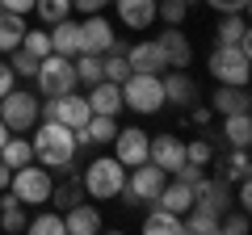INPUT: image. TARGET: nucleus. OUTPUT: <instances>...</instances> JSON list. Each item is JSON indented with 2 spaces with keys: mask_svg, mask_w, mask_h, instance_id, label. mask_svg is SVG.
<instances>
[{
  "mask_svg": "<svg viewBox=\"0 0 252 235\" xmlns=\"http://www.w3.org/2000/svg\"><path fill=\"white\" fill-rule=\"evenodd\" d=\"M215 155H219V147H215V135L185 139V160H189V164H202V168H210V164H215Z\"/></svg>",
  "mask_w": 252,
  "mask_h": 235,
  "instance_id": "c756f323",
  "label": "nucleus"
},
{
  "mask_svg": "<svg viewBox=\"0 0 252 235\" xmlns=\"http://www.w3.org/2000/svg\"><path fill=\"white\" fill-rule=\"evenodd\" d=\"M9 67L17 72V80H34V72H38V59H34L30 51H21V46H17V51H9Z\"/></svg>",
  "mask_w": 252,
  "mask_h": 235,
  "instance_id": "e433bc0d",
  "label": "nucleus"
},
{
  "mask_svg": "<svg viewBox=\"0 0 252 235\" xmlns=\"http://www.w3.org/2000/svg\"><path fill=\"white\" fill-rule=\"evenodd\" d=\"M21 38H26V17H21V13L0 9V55L17 51V46H21Z\"/></svg>",
  "mask_w": 252,
  "mask_h": 235,
  "instance_id": "a878e982",
  "label": "nucleus"
},
{
  "mask_svg": "<svg viewBox=\"0 0 252 235\" xmlns=\"http://www.w3.org/2000/svg\"><path fill=\"white\" fill-rule=\"evenodd\" d=\"M51 185H55V172L42 168L38 160H30L26 168H13L9 193L21 202V206H46V202H51Z\"/></svg>",
  "mask_w": 252,
  "mask_h": 235,
  "instance_id": "39448f33",
  "label": "nucleus"
},
{
  "mask_svg": "<svg viewBox=\"0 0 252 235\" xmlns=\"http://www.w3.org/2000/svg\"><path fill=\"white\" fill-rule=\"evenodd\" d=\"M160 84H164V105H193L198 101V80L189 76V67H168Z\"/></svg>",
  "mask_w": 252,
  "mask_h": 235,
  "instance_id": "4468645a",
  "label": "nucleus"
},
{
  "mask_svg": "<svg viewBox=\"0 0 252 235\" xmlns=\"http://www.w3.org/2000/svg\"><path fill=\"white\" fill-rule=\"evenodd\" d=\"M164 181H168V172H164V168H156L152 160L135 164V168H126V189H122L126 210H130V206H152V202H156V193L164 189Z\"/></svg>",
  "mask_w": 252,
  "mask_h": 235,
  "instance_id": "6e6552de",
  "label": "nucleus"
},
{
  "mask_svg": "<svg viewBox=\"0 0 252 235\" xmlns=\"http://www.w3.org/2000/svg\"><path fill=\"white\" fill-rule=\"evenodd\" d=\"M152 206H164V210H172V214H185V210H193V185H185V181H164V189L156 193V202Z\"/></svg>",
  "mask_w": 252,
  "mask_h": 235,
  "instance_id": "412c9836",
  "label": "nucleus"
},
{
  "mask_svg": "<svg viewBox=\"0 0 252 235\" xmlns=\"http://www.w3.org/2000/svg\"><path fill=\"white\" fill-rule=\"evenodd\" d=\"M126 63H130V72H168V63H164V55H160V46H156V38L130 42V46H126Z\"/></svg>",
  "mask_w": 252,
  "mask_h": 235,
  "instance_id": "aec40b11",
  "label": "nucleus"
},
{
  "mask_svg": "<svg viewBox=\"0 0 252 235\" xmlns=\"http://www.w3.org/2000/svg\"><path fill=\"white\" fill-rule=\"evenodd\" d=\"M147 143H152V135H147L143 126H118V135L109 139V147H114V155L126 164V168H135V164L147 160Z\"/></svg>",
  "mask_w": 252,
  "mask_h": 235,
  "instance_id": "9b49d317",
  "label": "nucleus"
},
{
  "mask_svg": "<svg viewBox=\"0 0 252 235\" xmlns=\"http://www.w3.org/2000/svg\"><path fill=\"white\" fill-rule=\"evenodd\" d=\"M21 51H30L34 59L51 55V34H46V26H38V29H30V26H26V38H21Z\"/></svg>",
  "mask_w": 252,
  "mask_h": 235,
  "instance_id": "c9c22d12",
  "label": "nucleus"
},
{
  "mask_svg": "<svg viewBox=\"0 0 252 235\" xmlns=\"http://www.w3.org/2000/svg\"><path fill=\"white\" fill-rule=\"evenodd\" d=\"M89 109L93 114H109V118H118L122 114V84H114V80H97V84H89Z\"/></svg>",
  "mask_w": 252,
  "mask_h": 235,
  "instance_id": "f3484780",
  "label": "nucleus"
},
{
  "mask_svg": "<svg viewBox=\"0 0 252 235\" xmlns=\"http://www.w3.org/2000/svg\"><path fill=\"white\" fill-rule=\"evenodd\" d=\"M156 46H160V55H164L168 67H193V42L185 38L181 26H164L160 38H156Z\"/></svg>",
  "mask_w": 252,
  "mask_h": 235,
  "instance_id": "f8f14e48",
  "label": "nucleus"
},
{
  "mask_svg": "<svg viewBox=\"0 0 252 235\" xmlns=\"http://www.w3.org/2000/svg\"><path fill=\"white\" fill-rule=\"evenodd\" d=\"M80 185L89 202H118L126 189V164L118 160L114 151L109 155H93L89 164L80 168Z\"/></svg>",
  "mask_w": 252,
  "mask_h": 235,
  "instance_id": "f03ea898",
  "label": "nucleus"
},
{
  "mask_svg": "<svg viewBox=\"0 0 252 235\" xmlns=\"http://www.w3.org/2000/svg\"><path fill=\"white\" fill-rule=\"evenodd\" d=\"M38 109H42V97L30 92V88H9L0 97V118H4V126L13 135H30L38 126V118H42Z\"/></svg>",
  "mask_w": 252,
  "mask_h": 235,
  "instance_id": "423d86ee",
  "label": "nucleus"
},
{
  "mask_svg": "<svg viewBox=\"0 0 252 235\" xmlns=\"http://www.w3.org/2000/svg\"><path fill=\"white\" fill-rule=\"evenodd\" d=\"M46 34H51V51L63 55V59H76L80 55V21L76 17H63L55 21V26H46Z\"/></svg>",
  "mask_w": 252,
  "mask_h": 235,
  "instance_id": "6ab92c4d",
  "label": "nucleus"
},
{
  "mask_svg": "<svg viewBox=\"0 0 252 235\" xmlns=\"http://www.w3.org/2000/svg\"><path fill=\"white\" fill-rule=\"evenodd\" d=\"M0 9H9V13H34V0H0Z\"/></svg>",
  "mask_w": 252,
  "mask_h": 235,
  "instance_id": "c03bdc74",
  "label": "nucleus"
},
{
  "mask_svg": "<svg viewBox=\"0 0 252 235\" xmlns=\"http://www.w3.org/2000/svg\"><path fill=\"white\" fill-rule=\"evenodd\" d=\"M30 235H63V210H42L30 218Z\"/></svg>",
  "mask_w": 252,
  "mask_h": 235,
  "instance_id": "473e14b6",
  "label": "nucleus"
},
{
  "mask_svg": "<svg viewBox=\"0 0 252 235\" xmlns=\"http://www.w3.org/2000/svg\"><path fill=\"white\" fill-rule=\"evenodd\" d=\"M72 63H76V80H80L84 88L101 80V55H76Z\"/></svg>",
  "mask_w": 252,
  "mask_h": 235,
  "instance_id": "f704fd0d",
  "label": "nucleus"
},
{
  "mask_svg": "<svg viewBox=\"0 0 252 235\" xmlns=\"http://www.w3.org/2000/svg\"><path fill=\"white\" fill-rule=\"evenodd\" d=\"M101 227H105V218H101V210L93 206L89 198L76 202L72 210H63V231L67 235H93V231H101Z\"/></svg>",
  "mask_w": 252,
  "mask_h": 235,
  "instance_id": "2eb2a0df",
  "label": "nucleus"
},
{
  "mask_svg": "<svg viewBox=\"0 0 252 235\" xmlns=\"http://www.w3.org/2000/svg\"><path fill=\"white\" fill-rule=\"evenodd\" d=\"M147 160L172 176V172L185 164V139H177V135H152V143H147Z\"/></svg>",
  "mask_w": 252,
  "mask_h": 235,
  "instance_id": "ddd939ff",
  "label": "nucleus"
},
{
  "mask_svg": "<svg viewBox=\"0 0 252 235\" xmlns=\"http://www.w3.org/2000/svg\"><path fill=\"white\" fill-rule=\"evenodd\" d=\"M185 17H189L185 0H156V21H164V26H185Z\"/></svg>",
  "mask_w": 252,
  "mask_h": 235,
  "instance_id": "72a5a7b5",
  "label": "nucleus"
},
{
  "mask_svg": "<svg viewBox=\"0 0 252 235\" xmlns=\"http://www.w3.org/2000/svg\"><path fill=\"white\" fill-rule=\"evenodd\" d=\"M9 88H17V72H13L9 59H4V63H0V97H4Z\"/></svg>",
  "mask_w": 252,
  "mask_h": 235,
  "instance_id": "37998d69",
  "label": "nucleus"
},
{
  "mask_svg": "<svg viewBox=\"0 0 252 235\" xmlns=\"http://www.w3.org/2000/svg\"><path fill=\"white\" fill-rule=\"evenodd\" d=\"M206 72L215 76V84H248L252 76V42H231L206 55Z\"/></svg>",
  "mask_w": 252,
  "mask_h": 235,
  "instance_id": "7ed1b4c3",
  "label": "nucleus"
},
{
  "mask_svg": "<svg viewBox=\"0 0 252 235\" xmlns=\"http://www.w3.org/2000/svg\"><path fill=\"white\" fill-rule=\"evenodd\" d=\"M215 42H219V46H231V42H252V34H248V17H244V13H219Z\"/></svg>",
  "mask_w": 252,
  "mask_h": 235,
  "instance_id": "393cba45",
  "label": "nucleus"
},
{
  "mask_svg": "<svg viewBox=\"0 0 252 235\" xmlns=\"http://www.w3.org/2000/svg\"><path fill=\"white\" fill-rule=\"evenodd\" d=\"M109 9L118 13L126 29H152L156 26V0H114Z\"/></svg>",
  "mask_w": 252,
  "mask_h": 235,
  "instance_id": "dca6fc26",
  "label": "nucleus"
},
{
  "mask_svg": "<svg viewBox=\"0 0 252 235\" xmlns=\"http://www.w3.org/2000/svg\"><path fill=\"white\" fill-rule=\"evenodd\" d=\"M206 4H210L215 13H248L252 0H206Z\"/></svg>",
  "mask_w": 252,
  "mask_h": 235,
  "instance_id": "ea45409f",
  "label": "nucleus"
},
{
  "mask_svg": "<svg viewBox=\"0 0 252 235\" xmlns=\"http://www.w3.org/2000/svg\"><path fill=\"white\" fill-rule=\"evenodd\" d=\"M9 135H13V130L4 126V118H0V147H4V139H9Z\"/></svg>",
  "mask_w": 252,
  "mask_h": 235,
  "instance_id": "49530a36",
  "label": "nucleus"
},
{
  "mask_svg": "<svg viewBox=\"0 0 252 235\" xmlns=\"http://www.w3.org/2000/svg\"><path fill=\"white\" fill-rule=\"evenodd\" d=\"M0 160L9 164V168H26V164L34 160L30 139H26V135H9V139H4V147H0Z\"/></svg>",
  "mask_w": 252,
  "mask_h": 235,
  "instance_id": "c85d7f7f",
  "label": "nucleus"
},
{
  "mask_svg": "<svg viewBox=\"0 0 252 235\" xmlns=\"http://www.w3.org/2000/svg\"><path fill=\"white\" fill-rule=\"evenodd\" d=\"M122 105L130 114L147 118V114H160L164 109V84H160V72H130L122 80Z\"/></svg>",
  "mask_w": 252,
  "mask_h": 235,
  "instance_id": "20e7f679",
  "label": "nucleus"
},
{
  "mask_svg": "<svg viewBox=\"0 0 252 235\" xmlns=\"http://www.w3.org/2000/svg\"><path fill=\"white\" fill-rule=\"evenodd\" d=\"M189 118H193V126L206 130V126H210V118H215V109H210V105H198V101H193V105H189Z\"/></svg>",
  "mask_w": 252,
  "mask_h": 235,
  "instance_id": "a19ab883",
  "label": "nucleus"
},
{
  "mask_svg": "<svg viewBox=\"0 0 252 235\" xmlns=\"http://www.w3.org/2000/svg\"><path fill=\"white\" fill-rule=\"evenodd\" d=\"M143 231H147V235H177V231H185V223H181V214H172V210L156 206L152 214L143 218Z\"/></svg>",
  "mask_w": 252,
  "mask_h": 235,
  "instance_id": "cd10ccee",
  "label": "nucleus"
},
{
  "mask_svg": "<svg viewBox=\"0 0 252 235\" xmlns=\"http://www.w3.org/2000/svg\"><path fill=\"white\" fill-rule=\"evenodd\" d=\"M34 84H38V97H63V92L80 88L76 80V63L72 59H63V55H42L38 59V72H34Z\"/></svg>",
  "mask_w": 252,
  "mask_h": 235,
  "instance_id": "0eeeda50",
  "label": "nucleus"
},
{
  "mask_svg": "<svg viewBox=\"0 0 252 235\" xmlns=\"http://www.w3.org/2000/svg\"><path fill=\"white\" fill-rule=\"evenodd\" d=\"M9 181H13V168L0 160V189H9Z\"/></svg>",
  "mask_w": 252,
  "mask_h": 235,
  "instance_id": "a18cd8bd",
  "label": "nucleus"
},
{
  "mask_svg": "<svg viewBox=\"0 0 252 235\" xmlns=\"http://www.w3.org/2000/svg\"><path fill=\"white\" fill-rule=\"evenodd\" d=\"M76 202H84V185H80V172H67V176H59V181L51 185V202H46V206L72 210Z\"/></svg>",
  "mask_w": 252,
  "mask_h": 235,
  "instance_id": "b1692460",
  "label": "nucleus"
},
{
  "mask_svg": "<svg viewBox=\"0 0 252 235\" xmlns=\"http://www.w3.org/2000/svg\"><path fill=\"white\" fill-rule=\"evenodd\" d=\"M252 101H248V84H219L215 97H210V109H215L219 118L223 114H244Z\"/></svg>",
  "mask_w": 252,
  "mask_h": 235,
  "instance_id": "4be33fe9",
  "label": "nucleus"
},
{
  "mask_svg": "<svg viewBox=\"0 0 252 235\" xmlns=\"http://www.w3.org/2000/svg\"><path fill=\"white\" fill-rule=\"evenodd\" d=\"M185 4H193V0H185Z\"/></svg>",
  "mask_w": 252,
  "mask_h": 235,
  "instance_id": "de8ad7c7",
  "label": "nucleus"
},
{
  "mask_svg": "<svg viewBox=\"0 0 252 235\" xmlns=\"http://www.w3.org/2000/svg\"><path fill=\"white\" fill-rule=\"evenodd\" d=\"M235 206H240V210H252V185H248V176L235 181Z\"/></svg>",
  "mask_w": 252,
  "mask_h": 235,
  "instance_id": "79ce46f5",
  "label": "nucleus"
},
{
  "mask_svg": "<svg viewBox=\"0 0 252 235\" xmlns=\"http://www.w3.org/2000/svg\"><path fill=\"white\" fill-rule=\"evenodd\" d=\"M181 223H185V231L189 235H215L219 231V214H206V210H185V214H181Z\"/></svg>",
  "mask_w": 252,
  "mask_h": 235,
  "instance_id": "7c9ffc66",
  "label": "nucleus"
},
{
  "mask_svg": "<svg viewBox=\"0 0 252 235\" xmlns=\"http://www.w3.org/2000/svg\"><path fill=\"white\" fill-rule=\"evenodd\" d=\"M114 135H118V118H109V114H93L84 126H76V143L80 147H109Z\"/></svg>",
  "mask_w": 252,
  "mask_h": 235,
  "instance_id": "a211bd4d",
  "label": "nucleus"
},
{
  "mask_svg": "<svg viewBox=\"0 0 252 235\" xmlns=\"http://www.w3.org/2000/svg\"><path fill=\"white\" fill-rule=\"evenodd\" d=\"M252 172V160H248V147H231V155H223V164H219V176H223L227 185L244 181Z\"/></svg>",
  "mask_w": 252,
  "mask_h": 235,
  "instance_id": "bb28decb",
  "label": "nucleus"
},
{
  "mask_svg": "<svg viewBox=\"0 0 252 235\" xmlns=\"http://www.w3.org/2000/svg\"><path fill=\"white\" fill-rule=\"evenodd\" d=\"M34 17L42 26H55V21L72 17V0H34Z\"/></svg>",
  "mask_w": 252,
  "mask_h": 235,
  "instance_id": "2f4dec72",
  "label": "nucleus"
},
{
  "mask_svg": "<svg viewBox=\"0 0 252 235\" xmlns=\"http://www.w3.org/2000/svg\"><path fill=\"white\" fill-rule=\"evenodd\" d=\"M215 139H227V147H248L252 143V114H223V126Z\"/></svg>",
  "mask_w": 252,
  "mask_h": 235,
  "instance_id": "5701e85b",
  "label": "nucleus"
},
{
  "mask_svg": "<svg viewBox=\"0 0 252 235\" xmlns=\"http://www.w3.org/2000/svg\"><path fill=\"white\" fill-rule=\"evenodd\" d=\"M109 4H114V0H72V13H84V17H89V13H105Z\"/></svg>",
  "mask_w": 252,
  "mask_h": 235,
  "instance_id": "58836bf2",
  "label": "nucleus"
},
{
  "mask_svg": "<svg viewBox=\"0 0 252 235\" xmlns=\"http://www.w3.org/2000/svg\"><path fill=\"white\" fill-rule=\"evenodd\" d=\"M30 147H34V160L51 172H67L80 155L76 130L63 126V122H51V118H38V126L30 130Z\"/></svg>",
  "mask_w": 252,
  "mask_h": 235,
  "instance_id": "f257e3e1",
  "label": "nucleus"
},
{
  "mask_svg": "<svg viewBox=\"0 0 252 235\" xmlns=\"http://www.w3.org/2000/svg\"><path fill=\"white\" fill-rule=\"evenodd\" d=\"M114 42H118V29L105 13H89L80 21V55H105L114 51Z\"/></svg>",
  "mask_w": 252,
  "mask_h": 235,
  "instance_id": "1a4fd4ad",
  "label": "nucleus"
},
{
  "mask_svg": "<svg viewBox=\"0 0 252 235\" xmlns=\"http://www.w3.org/2000/svg\"><path fill=\"white\" fill-rule=\"evenodd\" d=\"M193 206L223 218V210L235 206V202H231V185H227L223 176H202V181L193 185Z\"/></svg>",
  "mask_w": 252,
  "mask_h": 235,
  "instance_id": "9d476101",
  "label": "nucleus"
},
{
  "mask_svg": "<svg viewBox=\"0 0 252 235\" xmlns=\"http://www.w3.org/2000/svg\"><path fill=\"white\" fill-rule=\"evenodd\" d=\"M172 176H177V181H185V185H198L202 176H206V168H202V164H189V160H185L177 172H172Z\"/></svg>",
  "mask_w": 252,
  "mask_h": 235,
  "instance_id": "4c0bfd02",
  "label": "nucleus"
}]
</instances>
